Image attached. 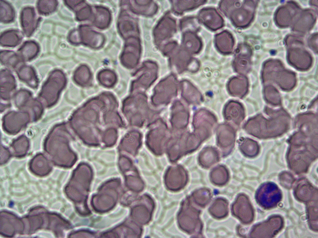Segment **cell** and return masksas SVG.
I'll list each match as a JSON object with an SVG mask.
<instances>
[{
    "mask_svg": "<svg viewBox=\"0 0 318 238\" xmlns=\"http://www.w3.org/2000/svg\"><path fill=\"white\" fill-rule=\"evenodd\" d=\"M23 38V34L19 30H8L1 34L0 44L1 46L4 47H14L20 43Z\"/></svg>",
    "mask_w": 318,
    "mask_h": 238,
    "instance_id": "52a82bcc",
    "label": "cell"
},
{
    "mask_svg": "<svg viewBox=\"0 0 318 238\" xmlns=\"http://www.w3.org/2000/svg\"><path fill=\"white\" fill-rule=\"evenodd\" d=\"M193 198L197 205L201 207H205L210 201L211 194L209 190L202 188L196 191L193 193Z\"/></svg>",
    "mask_w": 318,
    "mask_h": 238,
    "instance_id": "9a60e30c",
    "label": "cell"
},
{
    "mask_svg": "<svg viewBox=\"0 0 318 238\" xmlns=\"http://www.w3.org/2000/svg\"><path fill=\"white\" fill-rule=\"evenodd\" d=\"M209 212L215 218L222 219L225 218L228 213V203L227 201L222 198H217L210 207Z\"/></svg>",
    "mask_w": 318,
    "mask_h": 238,
    "instance_id": "9c48e42d",
    "label": "cell"
},
{
    "mask_svg": "<svg viewBox=\"0 0 318 238\" xmlns=\"http://www.w3.org/2000/svg\"><path fill=\"white\" fill-rule=\"evenodd\" d=\"M212 183L216 185L221 186L225 184L229 179L227 170L224 166H219L214 168L210 173Z\"/></svg>",
    "mask_w": 318,
    "mask_h": 238,
    "instance_id": "8fae6325",
    "label": "cell"
},
{
    "mask_svg": "<svg viewBox=\"0 0 318 238\" xmlns=\"http://www.w3.org/2000/svg\"><path fill=\"white\" fill-rule=\"evenodd\" d=\"M0 58L1 63L3 65L12 68H16L22 61L17 54L10 50L1 51Z\"/></svg>",
    "mask_w": 318,
    "mask_h": 238,
    "instance_id": "30bf717a",
    "label": "cell"
},
{
    "mask_svg": "<svg viewBox=\"0 0 318 238\" xmlns=\"http://www.w3.org/2000/svg\"><path fill=\"white\" fill-rule=\"evenodd\" d=\"M58 1L56 0H41L37 1V10L41 15H47L54 12L58 5Z\"/></svg>",
    "mask_w": 318,
    "mask_h": 238,
    "instance_id": "5bb4252c",
    "label": "cell"
},
{
    "mask_svg": "<svg viewBox=\"0 0 318 238\" xmlns=\"http://www.w3.org/2000/svg\"><path fill=\"white\" fill-rule=\"evenodd\" d=\"M0 21L3 23H9L14 20L15 13L12 6L8 2L4 0L0 1Z\"/></svg>",
    "mask_w": 318,
    "mask_h": 238,
    "instance_id": "4fadbf2b",
    "label": "cell"
},
{
    "mask_svg": "<svg viewBox=\"0 0 318 238\" xmlns=\"http://www.w3.org/2000/svg\"><path fill=\"white\" fill-rule=\"evenodd\" d=\"M224 114L227 121L236 125H239L244 117V109L239 102L230 101L225 106Z\"/></svg>",
    "mask_w": 318,
    "mask_h": 238,
    "instance_id": "277c9868",
    "label": "cell"
},
{
    "mask_svg": "<svg viewBox=\"0 0 318 238\" xmlns=\"http://www.w3.org/2000/svg\"><path fill=\"white\" fill-rule=\"evenodd\" d=\"M40 20L37 16L34 8L27 6L21 11L20 21L24 34L27 37L31 36L37 29Z\"/></svg>",
    "mask_w": 318,
    "mask_h": 238,
    "instance_id": "7a4b0ae2",
    "label": "cell"
},
{
    "mask_svg": "<svg viewBox=\"0 0 318 238\" xmlns=\"http://www.w3.org/2000/svg\"><path fill=\"white\" fill-rule=\"evenodd\" d=\"M218 129L217 137L219 147L222 150H227V152L230 151L234 142V131L231 127L227 125H220Z\"/></svg>",
    "mask_w": 318,
    "mask_h": 238,
    "instance_id": "5b68a950",
    "label": "cell"
},
{
    "mask_svg": "<svg viewBox=\"0 0 318 238\" xmlns=\"http://www.w3.org/2000/svg\"><path fill=\"white\" fill-rule=\"evenodd\" d=\"M216 120L215 116L207 110L201 109L197 112L195 123L198 130L199 137L201 139L209 136L216 123Z\"/></svg>",
    "mask_w": 318,
    "mask_h": 238,
    "instance_id": "3957f363",
    "label": "cell"
},
{
    "mask_svg": "<svg viewBox=\"0 0 318 238\" xmlns=\"http://www.w3.org/2000/svg\"><path fill=\"white\" fill-rule=\"evenodd\" d=\"M247 86L246 78L241 76L233 77L227 84V89L229 94L232 96L240 98L245 94Z\"/></svg>",
    "mask_w": 318,
    "mask_h": 238,
    "instance_id": "8992f818",
    "label": "cell"
},
{
    "mask_svg": "<svg viewBox=\"0 0 318 238\" xmlns=\"http://www.w3.org/2000/svg\"><path fill=\"white\" fill-rule=\"evenodd\" d=\"M200 154L199 162L203 167L208 168L216 162L219 159L218 152L212 148H207Z\"/></svg>",
    "mask_w": 318,
    "mask_h": 238,
    "instance_id": "7c38bea8",
    "label": "cell"
},
{
    "mask_svg": "<svg viewBox=\"0 0 318 238\" xmlns=\"http://www.w3.org/2000/svg\"><path fill=\"white\" fill-rule=\"evenodd\" d=\"M233 214L243 223H250L253 218L251 206L247 196L243 194L238 196L232 206Z\"/></svg>",
    "mask_w": 318,
    "mask_h": 238,
    "instance_id": "6da1fadb",
    "label": "cell"
},
{
    "mask_svg": "<svg viewBox=\"0 0 318 238\" xmlns=\"http://www.w3.org/2000/svg\"><path fill=\"white\" fill-rule=\"evenodd\" d=\"M40 51L38 44L32 40L26 41L22 44L17 50V54L22 60H30L38 55Z\"/></svg>",
    "mask_w": 318,
    "mask_h": 238,
    "instance_id": "ba28073f",
    "label": "cell"
}]
</instances>
